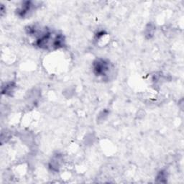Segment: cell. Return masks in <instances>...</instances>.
<instances>
[{
	"label": "cell",
	"instance_id": "obj_2",
	"mask_svg": "<svg viewBox=\"0 0 184 184\" xmlns=\"http://www.w3.org/2000/svg\"><path fill=\"white\" fill-rule=\"evenodd\" d=\"M37 5L33 2H24L17 10V15L21 17L29 16L34 10Z\"/></svg>",
	"mask_w": 184,
	"mask_h": 184
},
{
	"label": "cell",
	"instance_id": "obj_4",
	"mask_svg": "<svg viewBox=\"0 0 184 184\" xmlns=\"http://www.w3.org/2000/svg\"><path fill=\"white\" fill-rule=\"evenodd\" d=\"M15 88V84L13 83H10L5 85V86H2V94H5L6 95H11Z\"/></svg>",
	"mask_w": 184,
	"mask_h": 184
},
{
	"label": "cell",
	"instance_id": "obj_1",
	"mask_svg": "<svg viewBox=\"0 0 184 184\" xmlns=\"http://www.w3.org/2000/svg\"><path fill=\"white\" fill-rule=\"evenodd\" d=\"M94 74L103 79H109L112 72V66L109 61L104 59H96L93 63Z\"/></svg>",
	"mask_w": 184,
	"mask_h": 184
},
{
	"label": "cell",
	"instance_id": "obj_5",
	"mask_svg": "<svg viewBox=\"0 0 184 184\" xmlns=\"http://www.w3.org/2000/svg\"><path fill=\"white\" fill-rule=\"evenodd\" d=\"M155 27H154L153 25L150 24L148 25V27H146L145 29V35L148 37V38H151L153 36L154 33H155Z\"/></svg>",
	"mask_w": 184,
	"mask_h": 184
},
{
	"label": "cell",
	"instance_id": "obj_6",
	"mask_svg": "<svg viewBox=\"0 0 184 184\" xmlns=\"http://www.w3.org/2000/svg\"><path fill=\"white\" fill-rule=\"evenodd\" d=\"M166 173H165V172L164 171H160L159 172V174H158V179H161V182H162V180L164 178H166Z\"/></svg>",
	"mask_w": 184,
	"mask_h": 184
},
{
	"label": "cell",
	"instance_id": "obj_3",
	"mask_svg": "<svg viewBox=\"0 0 184 184\" xmlns=\"http://www.w3.org/2000/svg\"><path fill=\"white\" fill-rule=\"evenodd\" d=\"M61 156L58 155L54 156L53 158L52 161L50 162V168H52L53 170H56L58 171V168L60 167V165H61Z\"/></svg>",
	"mask_w": 184,
	"mask_h": 184
}]
</instances>
